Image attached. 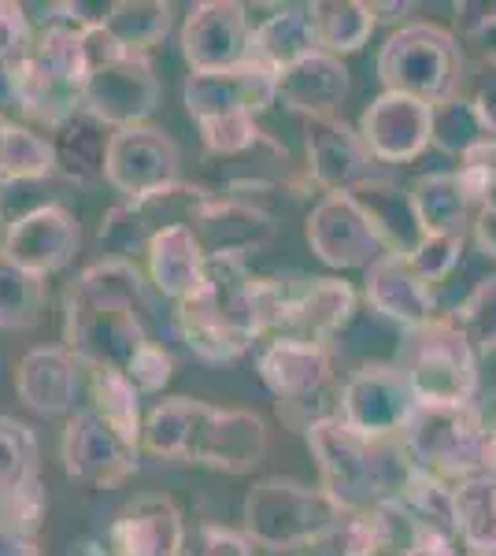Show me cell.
<instances>
[{
	"mask_svg": "<svg viewBox=\"0 0 496 556\" xmlns=\"http://www.w3.org/2000/svg\"><path fill=\"white\" fill-rule=\"evenodd\" d=\"M160 104V75L149 56L126 52L112 64L97 67L86 83V112L104 119L112 130L141 127Z\"/></svg>",
	"mask_w": 496,
	"mask_h": 556,
	"instance_id": "obj_16",
	"label": "cell"
},
{
	"mask_svg": "<svg viewBox=\"0 0 496 556\" xmlns=\"http://www.w3.org/2000/svg\"><path fill=\"white\" fill-rule=\"evenodd\" d=\"M400 371L422 408L471 405L478 390L474 345L453 319H434L430 327L411 330L400 356Z\"/></svg>",
	"mask_w": 496,
	"mask_h": 556,
	"instance_id": "obj_9",
	"label": "cell"
},
{
	"mask_svg": "<svg viewBox=\"0 0 496 556\" xmlns=\"http://www.w3.org/2000/svg\"><path fill=\"white\" fill-rule=\"evenodd\" d=\"M467 556H471V553H467Z\"/></svg>",
	"mask_w": 496,
	"mask_h": 556,
	"instance_id": "obj_52",
	"label": "cell"
},
{
	"mask_svg": "<svg viewBox=\"0 0 496 556\" xmlns=\"http://www.w3.org/2000/svg\"><path fill=\"white\" fill-rule=\"evenodd\" d=\"M93 412L107 427L119 430L126 442L141 450L149 412H141V390L123 371H107V367L93 371Z\"/></svg>",
	"mask_w": 496,
	"mask_h": 556,
	"instance_id": "obj_34",
	"label": "cell"
},
{
	"mask_svg": "<svg viewBox=\"0 0 496 556\" xmlns=\"http://www.w3.org/2000/svg\"><path fill=\"white\" fill-rule=\"evenodd\" d=\"M20 112V83H15V64H0V115L12 119Z\"/></svg>",
	"mask_w": 496,
	"mask_h": 556,
	"instance_id": "obj_46",
	"label": "cell"
},
{
	"mask_svg": "<svg viewBox=\"0 0 496 556\" xmlns=\"http://www.w3.org/2000/svg\"><path fill=\"white\" fill-rule=\"evenodd\" d=\"M345 93H348V67L341 64V56H330L322 49L278 75V101L290 104L293 112H301L304 119L333 115L338 104L345 101Z\"/></svg>",
	"mask_w": 496,
	"mask_h": 556,
	"instance_id": "obj_26",
	"label": "cell"
},
{
	"mask_svg": "<svg viewBox=\"0 0 496 556\" xmlns=\"http://www.w3.org/2000/svg\"><path fill=\"white\" fill-rule=\"evenodd\" d=\"M44 516V490L41 482H30L26 490H15V493H0V523L12 527L20 534H30L38 531Z\"/></svg>",
	"mask_w": 496,
	"mask_h": 556,
	"instance_id": "obj_41",
	"label": "cell"
},
{
	"mask_svg": "<svg viewBox=\"0 0 496 556\" xmlns=\"http://www.w3.org/2000/svg\"><path fill=\"white\" fill-rule=\"evenodd\" d=\"M304 149H308V175L327 193H352L374 178V156L364 138L341 123L338 115L304 119Z\"/></svg>",
	"mask_w": 496,
	"mask_h": 556,
	"instance_id": "obj_19",
	"label": "cell"
},
{
	"mask_svg": "<svg viewBox=\"0 0 496 556\" xmlns=\"http://www.w3.org/2000/svg\"><path fill=\"white\" fill-rule=\"evenodd\" d=\"M308 450L319 464L322 490L345 513L396 505L415 475V464L400 442H371L348 430L338 416L315 419L308 427Z\"/></svg>",
	"mask_w": 496,
	"mask_h": 556,
	"instance_id": "obj_4",
	"label": "cell"
},
{
	"mask_svg": "<svg viewBox=\"0 0 496 556\" xmlns=\"http://www.w3.org/2000/svg\"><path fill=\"white\" fill-rule=\"evenodd\" d=\"M34 45L26 8L15 0H0V64H15Z\"/></svg>",
	"mask_w": 496,
	"mask_h": 556,
	"instance_id": "obj_43",
	"label": "cell"
},
{
	"mask_svg": "<svg viewBox=\"0 0 496 556\" xmlns=\"http://www.w3.org/2000/svg\"><path fill=\"white\" fill-rule=\"evenodd\" d=\"M367 301L385 319L400 323L408 330L430 327L437 316V290L411 267L408 256L385 253L367 271Z\"/></svg>",
	"mask_w": 496,
	"mask_h": 556,
	"instance_id": "obj_22",
	"label": "cell"
},
{
	"mask_svg": "<svg viewBox=\"0 0 496 556\" xmlns=\"http://www.w3.org/2000/svg\"><path fill=\"white\" fill-rule=\"evenodd\" d=\"M201 556H252V538L207 523L201 531Z\"/></svg>",
	"mask_w": 496,
	"mask_h": 556,
	"instance_id": "obj_44",
	"label": "cell"
},
{
	"mask_svg": "<svg viewBox=\"0 0 496 556\" xmlns=\"http://www.w3.org/2000/svg\"><path fill=\"white\" fill-rule=\"evenodd\" d=\"M145 260H149L152 286L175 304L193 298L207 278V256L189 223H170V227L156 230L149 238Z\"/></svg>",
	"mask_w": 496,
	"mask_h": 556,
	"instance_id": "obj_25",
	"label": "cell"
},
{
	"mask_svg": "<svg viewBox=\"0 0 496 556\" xmlns=\"http://www.w3.org/2000/svg\"><path fill=\"white\" fill-rule=\"evenodd\" d=\"M459 256H463V238H427L408 260H411L415 271L437 290L441 278H448L456 271Z\"/></svg>",
	"mask_w": 496,
	"mask_h": 556,
	"instance_id": "obj_40",
	"label": "cell"
},
{
	"mask_svg": "<svg viewBox=\"0 0 496 556\" xmlns=\"http://www.w3.org/2000/svg\"><path fill=\"white\" fill-rule=\"evenodd\" d=\"M15 119H4L0 115V182H4V164H8V138H12Z\"/></svg>",
	"mask_w": 496,
	"mask_h": 556,
	"instance_id": "obj_50",
	"label": "cell"
},
{
	"mask_svg": "<svg viewBox=\"0 0 496 556\" xmlns=\"http://www.w3.org/2000/svg\"><path fill=\"white\" fill-rule=\"evenodd\" d=\"M178 146L167 130L160 127H126L115 130L112 149H107V172L104 182L115 193H123V201H149L167 190H175L178 182Z\"/></svg>",
	"mask_w": 496,
	"mask_h": 556,
	"instance_id": "obj_11",
	"label": "cell"
},
{
	"mask_svg": "<svg viewBox=\"0 0 496 556\" xmlns=\"http://www.w3.org/2000/svg\"><path fill=\"white\" fill-rule=\"evenodd\" d=\"M78 245H82V227L75 212L60 201H41L15 215L0 238V253L38 278L63 271L75 260Z\"/></svg>",
	"mask_w": 496,
	"mask_h": 556,
	"instance_id": "obj_13",
	"label": "cell"
},
{
	"mask_svg": "<svg viewBox=\"0 0 496 556\" xmlns=\"http://www.w3.org/2000/svg\"><path fill=\"white\" fill-rule=\"evenodd\" d=\"M474 238H478V245L485 249V256L496 260V208H493V204H489V208H478Z\"/></svg>",
	"mask_w": 496,
	"mask_h": 556,
	"instance_id": "obj_48",
	"label": "cell"
},
{
	"mask_svg": "<svg viewBox=\"0 0 496 556\" xmlns=\"http://www.w3.org/2000/svg\"><path fill=\"white\" fill-rule=\"evenodd\" d=\"M463 23L471 30H485V26H496V4H463Z\"/></svg>",
	"mask_w": 496,
	"mask_h": 556,
	"instance_id": "obj_49",
	"label": "cell"
},
{
	"mask_svg": "<svg viewBox=\"0 0 496 556\" xmlns=\"http://www.w3.org/2000/svg\"><path fill=\"white\" fill-rule=\"evenodd\" d=\"M415 412L408 375L393 364H364L338 393V419L371 442H400Z\"/></svg>",
	"mask_w": 496,
	"mask_h": 556,
	"instance_id": "obj_10",
	"label": "cell"
},
{
	"mask_svg": "<svg viewBox=\"0 0 496 556\" xmlns=\"http://www.w3.org/2000/svg\"><path fill=\"white\" fill-rule=\"evenodd\" d=\"M78 364L67 345H44L30 349L15 367V393L26 408L41 416H63L75 408L78 397Z\"/></svg>",
	"mask_w": 496,
	"mask_h": 556,
	"instance_id": "obj_23",
	"label": "cell"
},
{
	"mask_svg": "<svg viewBox=\"0 0 496 556\" xmlns=\"http://www.w3.org/2000/svg\"><path fill=\"white\" fill-rule=\"evenodd\" d=\"M359 138L378 164H408L434 141V108L404 93H382L359 119Z\"/></svg>",
	"mask_w": 496,
	"mask_h": 556,
	"instance_id": "obj_20",
	"label": "cell"
},
{
	"mask_svg": "<svg viewBox=\"0 0 496 556\" xmlns=\"http://www.w3.org/2000/svg\"><path fill=\"white\" fill-rule=\"evenodd\" d=\"M308 8L315 20V34H319V49L330 52V56L364 49L378 23L374 4H356V0H319V4Z\"/></svg>",
	"mask_w": 496,
	"mask_h": 556,
	"instance_id": "obj_32",
	"label": "cell"
},
{
	"mask_svg": "<svg viewBox=\"0 0 496 556\" xmlns=\"http://www.w3.org/2000/svg\"><path fill=\"white\" fill-rule=\"evenodd\" d=\"M378 78L385 93H404L437 108L453 101L463 78V56L453 34L430 23H408L378 52Z\"/></svg>",
	"mask_w": 496,
	"mask_h": 556,
	"instance_id": "obj_8",
	"label": "cell"
},
{
	"mask_svg": "<svg viewBox=\"0 0 496 556\" xmlns=\"http://www.w3.org/2000/svg\"><path fill=\"white\" fill-rule=\"evenodd\" d=\"M471 104H474L478 119H482L485 134L496 141V56L482 64V78H478V89H474Z\"/></svg>",
	"mask_w": 496,
	"mask_h": 556,
	"instance_id": "obj_45",
	"label": "cell"
},
{
	"mask_svg": "<svg viewBox=\"0 0 496 556\" xmlns=\"http://www.w3.org/2000/svg\"><path fill=\"white\" fill-rule=\"evenodd\" d=\"M115 130L93 112H75L52 130V152H56V175L63 182L89 186L107 172V149H112Z\"/></svg>",
	"mask_w": 496,
	"mask_h": 556,
	"instance_id": "obj_27",
	"label": "cell"
},
{
	"mask_svg": "<svg viewBox=\"0 0 496 556\" xmlns=\"http://www.w3.org/2000/svg\"><path fill=\"white\" fill-rule=\"evenodd\" d=\"M20 83V112L34 123L56 130L63 119L86 108L89 64L82 49V30L67 23H49L30 49L15 60Z\"/></svg>",
	"mask_w": 496,
	"mask_h": 556,
	"instance_id": "obj_6",
	"label": "cell"
},
{
	"mask_svg": "<svg viewBox=\"0 0 496 556\" xmlns=\"http://www.w3.org/2000/svg\"><path fill=\"white\" fill-rule=\"evenodd\" d=\"M345 508L327 490H311L293 479H264L245 497V534L270 553L311 549L345 523Z\"/></svg>",
	"mask_w": 496,
	"mask_h": 556,
	"instance_id": "obj_7",
	"label": "cell"
},
{
	"mask_svg": "<svg viewBox=\"0 0 496 556\" xmlns=\"http://www.w3.org/2000/svg\"><path fill=\"white\" fill-rule=\"evenodd\" d=\"M141 453L164 464L249 475L267 456V427L241 408H215L193 397H167L149 408Z\"/></svg>",
	"mask_w": 496,
	"mask_h": 556,
	"instance_id": "obj_3",
	"label": "cell"
},
{
	"mask_svg": "<svg viewBox=\"0 0 496 556\" xmlns=\"http://www.w3.org/2000/svg\"><path fill=\"white\" fill-rule=\"evenodd\" d=\"M56 175V152L52 141L34 134L30 127H12L8 138V164H4V182H44Z\"/></svg>",
	"mask_w": 496,
	"mask_h": 556,
	"instance_id": "obj_38",
	"label": "cell"
},
{
	"mask_svg": "<svg viewBox=\"0 0 496 556\" xmlns=\"http://www.w3.org/2000/svg\"><path fill=\"white\" fill-rule=\"evenodd\" d=\"M189 227L207 260H249L275 238V219L233 193L201 190L189 212Z\"/></svg>",
	"mask_w": 496,
	"mask_h": 556,
	"instance_id": "obj_15",
	"label": "cell"
},
{
	"mask_svg": "<svg viewBox=\"0 0 496 556\" xmlns=\"http://www.w3.org/2000/svg\"><path fill=\"white\" fill-rule=\"evenodd\" d=\"M60 460L63 471L82 486L112 490L138 475L141 450L126 442L115 427H107L93 408H75V416L63 427Z\"/></svg>",
	"mask_w": 496,
	"mask_h": 556,
	"instance_id": "obj_12",
	"label": "cell"
},
{
	"mask_svg": "<svg viewBox=\"0 0 496 556\" xmlns=\"http://www.w3.org/2000/svg\"><path fill=\"white\" fill-rule=\"evenodd\" d=\"M112 556H186V523L164 493H145L115 516L107 531Z\"/></svg>",
	"mask_w": 496,
	"mask_h": 556,
	"instance_id": "obj_21",
	"label": "cell"
},
{
	"mask_svg": "<svg viewBox=\"0 0 496 556\" xmlns=\"http://www.w3.org/2000/svg\"><path fill=\"white\" fill-rule=\"evenodd\" d=\"M311 52H319V34H315L311 8L290 4V8H278L275 15H267V20L252 30L249 64L264 67L270 75H282L285 67L301 64Z\"/></svg>",
	"mask_w": 496,
	"mask_h": 556,
	"instance_id": "obj_28",
	"label": "cell"
},
{
	"mask_svg": "<svg viewBox=\"0 0 496 556\" xmlns=\"http://www.w3.org/2000/svg\"><path fill=\"white\" fill-rule=\"evenodd\" d=\"M256 367L264 386L278 397V412H290L293 405L308 408L315 397H322L333 375V349L327 342L278 334L259 353Z\"/></svg>",
	"mask_w": 496,
	"mask_h": 556,
	"instance_id": "obj_18",
	"label": "cell"
},
{
	"mask_svg": "<svg viewBox=\"0 0 496 556\" xmlns=\"http://www.w3.org/2000/svg\"><path fill=\"white\" fill-rule=\"evenodd\" d=\"M182 101L189 119L201 130L204 149L215 156H238L264 138L256 119L278 101V75L249 60L230 71L189 75Z\"/></svg>",
	"mask_w": 496,
	"mask_h": 556,
	"instance_id": "obj_5",
	"label": "cell"
},
{
	"mask_svg": "<svg viewBox=\"0 0 496 556\" xmlns=\"http://www.w3.org/2000/svg\"><path fill=\"white\" fill-rule=\"evenodd\" d=\"M145 282L130 260H101L86 267L63 298V342L78 364L93 371H123L149 345Z\"/></svg>",
	"mask_w": 496,
	"mask_h": 556,
	"instance_id": "obj_2",
	"label": "cell"
},
{
	"mask_svg": "<svg viewBox=\"0 0 496 556\" xmlns=\"http://www.w3.org/2000/svg\"><path fill=\"white\" fill-rule=\"evenodd\" d=\"M0 556H41V553L30 534H20V531H12V527L0 523Z\"/></svg>",
	"mask_w": 496,
	"mask_h": 556,
	"instance_id": "obj_47",
	"label": "cell"
},
{
	"mask_svg": "<svg viewBox=\"0 0 496 556\" xmlns=\"http://www.w3.org/2000/svg\"><path fill=\"white\" fill-rule=\"evenodd\" d=\"M456 531L471 556H496V479L474 475L453 486Z\"/></svg>",
	"mask_w": 496,
	"mask_h": 556,
	"instance_id": "obj_31",
	"label": "cell"
},
{
	"mask_svg": "<svg viewBox=\"0 0 496 556\" xmlns=\"http://www.w3.org/2000/svg\"><path fill=\"white\" fill-rule=\"evenodd\" d=\"M415 212L427 230V238H463V227L471 219V193H467L459 172L422 175L411 190Z\"/></svg>",
	"mask_w": 496,
	"mask_h": 556,
	"instance_id": "obj_30",
	"label": "cell"
},
{
	"mask_svg": "<svg viewBox=\"0 0 496 556\" xmlns=\"http://www.w3.org/2000/svg\"><path fill=\"white\" fill-rule=\"evenodd\" d=\"M0 227H4V212H0Z\"/></svg>",
	"mask_w": 496,
	"mask_h": 556,
	"instance_id": "obj_51",
	"label": "cell"
},
{
	"mask_svg": "<svg viewBox=\"0 0 496 556\" xmlns=\"http://www.w3.org/2000/svg\"><path fill=\"white\" fill-rule=\"evenodd\" d=\"M44 312V278L0 253V330H30Z\"/></svg>",
	"mask_w": 496,
	"mask_h": 556,
	"instance_id": "obj_35",
	"label": "cell"
},
{
	"mask_svg": "<svg viewBox=\"0 0 496 556\" xmlns=\"http://www.w3.org/2000/svg\"><path fill=\"white\" fill-rule=\"evenodd\" d=\"M170 15L175 8L167 0H115L107 8V34L123 45L126 52L145 56L152 45H160L170 30Z\"/></svg>",
	"mask_w": 496,
	"mask_h": 556,
	"instance_id": "obj_33",
	"label": "cell"
},
{
	"mask_svg": "<svg viewBox=\"0 0 496 556\" xmlns=\"http://www.w3.org/2000/svg\"><path fill=\"white\" fill-rule=\"evenodd\" d=\"M170 375H175V361H170L167 349L156 345V342H149L138 356H133V364L126 367V379L138 386L141 397H145V393L164 390V386L170 382Z\"/></svg>",
	"mask_w": 496,
	"mask_h": 556,
	"instance_id": "obj_42",
	"label": "cell"
},
{
	"mask_svg": "<svg viewBox=\"0 0 496 556\" xmlns=\"http://www.w3.org/2000/svg\"><path fill=\"white\" fill-rule=\"evenodd\" d=\"M352 197H356L359 208L367 212V219L374 223V230L382 235L390 253L411 256L415 249L427 241V230H422V223H419V212H415L411 193H404L396 182L371 178V182L356 186Z\"/></svg>",
	"mask_w": 496,
	"mask_h": 556,
	"instance_id": "obj_29",
	"label": "cell"
},
{
	"mask_svg": "<svg viewBox=\"0 0 496 556\" xmlns=\"http://www.w3.org/2000/svg\"><path fill=\"white\" fill-rule=\"evenodd\" d=\"M252 26L245 4L238 0H204L189 8L182 23V56L189 75H212V71H230L249 60Z\"/></svg>",
	"mask_w": 496,
	"mask_h": 556,
	"instance_id": "obj_17",
	"label": "cell"
},
{
	"mask_svg": "<svg viewBox=\"0 0 496 556\" xmlns=\"http://www.w3.org/2000/svg\"><path fill=\"white\" fill-rule=\"evenodd\" d=\"M308 245L322 264L341 267V271L348 267L371 271L378 260L390 253L352 193H322V201L308 215Z\"/></svg>",
	"mask_w": 496,
	"mask_h": 556,
	"instance_id": "obj_14",
	"label": "cell"
},
{
	"mask_svg": "<svg viewBox=\"0 0 496 556\" xmlns=\"http://www.w3.org/2000/svg\"><path fill=\"white\" fill-rule=\"evenodd\" d=\"M356 312V293L341 278H304V286H293L285 301L282 327L290 338L308 342H330Z\"/></svg>",
	"mask_w": 496,
	"mask_h": 556,
	"instance_id": "obj_24",
	"label": "cell"
},
{
	"mask_svg": "<svg viewBox=\"0 0 496 556\" xmlns=\"http://www.w3.org/2000/svg\"><path fill=\"white\" fill-rule=\"evenodd\" d=\"M38 482V434L12 416H0V493Z\"/></svg>",
	"mask_w": 496,
	"mask_h": 556,
	"instance_id": "obj_36",
	"label": "cell"
},
{
	"mask_svg": "<svg viewBox=\"0 0 496 556\" xmlns=\"http://www.w3.org/2000/svg\"><path fill=\"white\" fill-rule=\"evenodd\" d=\"M453 323L467 334V342L482 353H496V278H485L459 301Z\"/></svg>",
	"mask_w": 496,
	"mask_h": 556,
	"instance_id": "obj_39",
	"label": "cell"
},
{
	"mask_svg": "<svg viewBox=\"0 0 496 556\" xmlns=\"http://www.w3.org/2000/svg\"><path fill=\"white\" fill-rule=\"evenodd\" d=\"M489 134H485L482 119H478L474 104L463 101V97H453V101L434 108V146L445 149L448 156H471L478 146H485Z\"/></svg>",
	"mask_w": 496,
	"mask_h": 556,
	"instance_id": "obj_37",
	"label": "cell"
},
{
	"mask_svg": "<svg viewBox=\"0 0 496 556\" xmlns=\"http://www.w3.org/2000/svg\"><path fill=\"white\" fill-rule=\"evenodd\" d=\"M290 282L256 278L245 260H207L204 286L178 304V334L207 364L238 361L264 330H278L290 301Z\"/></svg>",
	"mask_w": 496,
	"mask_h": 556,
	"instance_id": "obj_1",
	"label": "cell"
}]
</instances>
